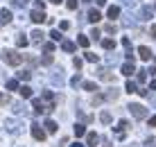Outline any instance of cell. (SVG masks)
Here are the masks:
<instances>
[{"instance_id":"cell-32","label":"cell","mask_w":156,"mask_h":147,"mask_svg":"<svg viewBox=\"0 0 156 147\" xmlns=\"http://www.w3.org/2000/svg\"><path fill=\"white\" fill-rule=\"evenodd\" d=\"M14 113H18V116H23V113H25V106L20 104V102H16V104H14Z\"/></svg>"},{"instance_id":"cell-44","label":"cell","mask_w":156,"mask_h":147,"mask_svg":"<svg viewBox=\"0 0 156 147\" xmlns=\"http://www.w3.org/2000/svg\"><path fill=\"white\" fill-rule=\"evenodd\" d=\"M102 100H104V95H95V97H93V104H100Z\"/></svg>"},{"instance_id":"cell-16","label":"cell","mask_w":156,"mask_h":147,"mask_svg":"<svg viewBox=\"0 0 156 147\" xmlns=\"http://www.w3.org/2000/svg\"><path fill=\"white\" fill-rule=\"evenodd\" d=\"M32 106H34V111H36V113L48 111V106H43V102H41V100H34V102H32Z\"/></svg>"},{"instance_id":"cell-51","label":"cell","mask_w":156,"mask_h":147,"mask_svg":"<svg viewBox=\"0 0 156 147\" xmlns=\"http://www.w3.org/2000/svg\"><path fill=\"white\" fill-rule=\"evenodd\" d=\"M95 2H98V7H104V2H106V0H95Z\"/></svg>"},{"instance_id":"cell-26","label":"cell","mask_w":156,"mask_h":147,"mask_svg":"<svg viewBox=\"0 0 156 147\" xmlns=\"http://www.w3.org/2000/svg\"><path fill=\"white\" fill-rule=\"evenodd\" d=\"M18 91H20V95H23L25 100H27V97H32V88H30V86H20Z\"/></svg>"},{"instance_id":"cell-34","label":"cell","mask_w":156,"mask_h":147,"mask_svg":"<svg viewBox=\"0 0 156 147\" xmlns=\"http://www.w3.org/2000/svg\"><path fill=\"white\" fill-rule=\"evenodd\" d=\"M147 81V70H140L138 73V84H145Z\"/></svg>"},{"instance_id":"cell-49","label":"cell","mask_w":156,"mask_h":147,"mask_svg":"<svg viewBox=\"0 0 156 147\" xmlns=\"http://www.w3.org/2000/svg\"><path fill=\"white\" fill-rule=\"evenodd\" d=\"M149 127H156V116H152V118H149Z\"/></svg>"},{"instance_id":"cell-14","label":"cell","mask_w":156,"mask_h":147,"mask_svg":"<svg viewBox=\"0 0 156 147\" xmlns=\"http://www.w3.org/2000/svg\"><path fill=\"white\" fill-rule=\"evenodd\" d=\"M27 43H30V39L25 34H18V39H16V45L18 48H27Z\"/></svg>"},{"instance_id":"cell-55","label":"cell","mask_w":156,"mask_h":147,"mask_svg":"<svg viewBox=\"0 0 156 147\" xmlns=\"http://www.w3.org/2000/svg\"><path fill=\"white\" fill-rule=\"evenodd\" d=\"M152 102H154V104H156V95H154V97H152Z\"/></svg>"},{"instance_id":"cell-42","label":"cell","mask_w":156,"mask_h":147,"mask_svg":"<svg viewBox=\"0 0 156 147\" xmlns=\"http://www.w3.org/2000/svg\"><path fill=\"white\" fill-rule=\"evenodd\" d=\"M68 9H77V0H68Z\"/></svg>"},{"instance_id":"cell-38","label":"cell","mask_w":156,"mask_h":147,"mask_svg":"<svg viewBox=\"0 0 156 147\" xmlns=\"http://www.w3.org/2000/svg\"><path fill=\"white\" fill-rule=\"evenodd\" d=\"M12 2L16 5V7H25V5H27L30 0H12Z\"/></svg>"},{"instance_id":"cell-27","label":"cell","mask_w":156,"mask_h":147,"mask_svg":"<svg viewBox=\"0 0 156 147\" xmlns=\"http://www.w3.org/2000/svg\"><path fill=\"white\" fill-rule=\"evenodd\" d=\"M84 57H86V59H88V61H90V63H98V61H100V57H98V54H95V52H86V54H84Z\"/></svg>"},{"instance_id":"cell-1","label":"cell","mask_w":156,"mask_h":147,"mask_svg":"<svg viewBox=\"0 0 156 147\" xmlns=\"http://www.w3.org/2000/svg\"><path fill=\"white\" fill-rule=\"evenodd\" d=\"M2 61L7 66H18L23 61V54H18L16 50H2Z\"/></svg>"},{"instance_id":"cell-22","label":"cell","mask_w":156,"mask_h":147,"mask_svg":"<svg viewBox=\"0 0 156 147\" xmlns=\"http://www.w3.org/2000/svg\"><path fill=\"white\" fill-rule=\"evenodd\" d=\"M84 91L93 93V91H98V84H95V81H84Z\"/></svg>"},{"instance_id":"cell-46","label":"cell","mask_w":156,"mask_h":147,"mask_svg":"<svg viewBox=\"0 0 156 147\" xmlns=\"http://www.w3.org/2000/svg\"><path fill=\"white\" fill-rule=\"evenodd\" d=\"M0 102H2V104H9V97H7V95H2V93H0Z\"/></svg>"},{"instance_id":"cell-4","label":"cell","mask_w":156,"mask_h":147,"mask_svg":"<svg viewBox=\"0 0 156 147\" xmlns=\"http://www.w3.org/2000/svg\"><path fill=\"white\" fill-rule=\"evenodd\" d=\"M30 18H32V23H45L48 16L43 14V9H34V12L30 14Z\"/></svg>"},{"instance_id":"cell-43","label":"cell","mask_w":156,"mask_h":147,"mask_svg":"<svg viewBox=\"0 0 156 147\" xmlns=\"http://www.w3.org/2000/svg\"><path fill=\"white\" fill-rule=\"evenodd\" d=\"M34 7H36V9H43V7H45V2H43V0H36Z\"/></svg>"},{"instance_id":"cell-2","label":"cell","mask_w":156,"mask_h":147,"mask_svg":"<svg viewBox=\"0 0 156 147\" xmlns=\"http://www.w3.org/2000/svg\"><path fill=\"white\" fill-rule=\"evenodd\" d=\"M129 111H131V116L136 118V120H145V118L149 116V111H147V106H143V104H138V102H133V104H129L127 106Z\"/></svg>"},{"instance_id":"cell-5","label":"cell","mask_w":156,"mask_h":147,"mask_svg":"<svg viewBox=\"0 0 156 147\" xmlns=\"http://www.w3.org/2000/svg\"><path fill=\"white\" fill-rule=\"evenodd\" d=\"M32 136L36 140H45V129H41L39 124H32Z\"/></svg>"},{"instance_id":"cell-33","label":"cell","mask_w":156,"mask_h":147,"mask_svg":"<svg viewBox=\"0 0 156 147\" xmlns=\"http://www.w3.org/2000/svg\"><path fill=\"white\" fill-rule=\"evenodd\" d=\"M43 52H50L52 54V52H55V43H52V41L50 43H43Z\"/></svg>"},{"instance_id":"cell-11","label":"cell","mask_w":156,"mask_h":147,"mask_svg":"<svg viewBox=\"0 0 156 147\" xmlns=\"http://www.w3.org/2000/svg\"><path fill=\"white\" fill-rule=\"evenodd\" d=\"M106 16H109V18H118V16H120V7H118V5L109 7V9H106Z\"/></svg>"},{"instance_id":"cell-19","label":"cell","mask_w":156,"mask_h":147,"mask_svg":"<svg viewBox=\"0 0 156 147\" xmlns=\"http://www.w3.org/2000/svg\"><path fill=\"white\" fill-rule=\"evenodd\" d=\"M88 43H90V39L86 34H79V39H77V45H82V48H88Z\"/></svg>"},{"instance_id":"cell-3","label":"cell","mask_w":156,"mask_h":147,"mask_svg":"<svg viewBox=\"0 0 156 147\" xmlns=\"http://www.w3.org/2000/svg\"><path fill=\"white\" fill-rule=\"evenodd\" d=\"M50 84L63 86V70H61V68H55V70L50 73Z\"/></svg>"},{"instance_id":"cell-36","label":"cell","mask_w":156,"mask_h":147,"mask_svg":"<svg viewBox=\"0 0 156 147\" xmlns=\"http://www.w3.org/2000/svg\"><path fill=\"white\" fill-rule=\"evenodd\" d=\"M125 25H129V27H133V25H136V20H133V16H125Z\"/></svg>"},{"instance_id":"cell-8","label":"cell","mask_w":156,"mask_h":147,"mask_svg":"<svg viewBox=\"0 0 156 147\" xmlns=\"http://www.w3.org/2000/svg\"><path fill=\"white\" fill-rule=\"evenodd\" d=\"M12 23V12L9 9H2L0 12V25H9Z\"/></svg>"},{"instance_id":"cell-24","label":"cell","mask_w":156,"mask_h":147,"mask_svg":"<svg viewBox=\"0 0 156 147\" xmlns=\"http://www.w3.org/2000/svg\"><path fill=\"white\" fill-rule=\"evenodd\" d=\"M86 143H88V145H90V147H93V145H95V143H98V134H95V131H90V134H88V136H86Z\"/></svg>"},{"instance_id":"cell-28","label":"cell","mask_w":156,"mask_h":147,"mask_svg":"<svg viewBox=\"0 0 156 147\" xmlns=\"http://www.w3.org/2000/svg\"><path fill=\"white\" fill-rule=\"evenodd\" d=\"M41 63H43V66H50V63H52V54L45 52V54H43V59H41Z\"/></svg>"},{"instance_id":"cell-47","label":"cell","mask_w":156,"mask_h":147,"mask_svg":"<svg viewBox=\"0 0 156 147\" xmlns=\"http://www.w3.org/2000/svg\"><path fill=\"white\" fill-rule=\"evenodd\" d=\"M61 30H70V23H68V20H61Z\"/></svg>"},{"instance_id":"cell-9","label":"cell","mask_w":156,"mask_h":147,"mask_svg":"<svg viewBox=\"0 0 156 147\" xmlns=\"http://www.w3.org/2000/svg\"><path fill=\"white\" fill-rule=\"evenodd\" d=\"M43 127H45V134H57V122L55 120H45V124H43Z\"/></svg>"},{"instance_id":"cell-35","label":"cell","mask_w":156,"mask_h":147,"mask_svg":"<svg viewBox=\"0 0 156 147\" xmlns=\"http://www.w3.org/2000/svg\"><path fill=\"white\" fill-rule=\"evenodd\" d=\"M104 97H106V100H118V91H115V88H111Z\"/></svg>"},{"instance_id":"cell-25","label":"cell","mask_w":156,"mask_h":147,"mask_svg":"<svg viewBox=\"0 0 156 147\" xmlns=\"http://www.w3.org/2000/svg\"><path fill=\"white\" fill-rule=\"evenodd\" d=\"M84 134H86V127H84V124H75V136H77V138H82Z\"/></svg>"},{"instance_id":"cell-48","label":"cell","mask_w":156,"mask_h":147,"mask_svg":"<svg viewBox=\"0 0 156 147\" xmlns=\"http://www.w3.org/2000/svg\"><path fill=\"white\" fill-rule=\"evenodd\" d=\"M149 34H152L154 39H156V25H152V27H149Z\"/></svg>"},{"instance_id":"cell-7","label":"cell","mask_w":156,"mask_h":147,"mask_svg":"<svg viewBox=\"0 0 156 147\" xmlns=\"http://www.w3.org/2000/svg\"><path fill=\"white\" fill-rule=\"evenodd\" d=\"M133 73H136V68H133V61H125V63H122V75H125V77H131Z\"/></svg>"},{"instance_id":"cell-53","label":"cell","mask_w":156,"mask_h":147,"mask_svg":"<svg viewBox=\"0 0 156 147\" xmlns=\"http://www.w3.org/2000/svg\"><path fill=\"white\" fill-rule=\"evenodd\" d=\"M147 73H152V75H156V66H154L152 70H147Z\"/></svg>"},{"instance_id":"cell-10","label":"cell","mask_w":156,"mask_h":147,"mask_svg":"<svg viewBox=\"0 0 156 147\" xmlns=\"http://www.w3.org/2000/svg\"><path fill=\"white\" fill-rule=\"evenodd\" d=\"M129 127H131V124H129L127 120H120V122L115 124V131H118V134H125V131H127Z\"/></svg>"},{"instance_id":"cell-56","label":"cell","mask_w":156,"mask_h":147,"mask_svg":"<svg viewBox=\"0 0 156 147\" xmlns=\"http://www.w3.org/2000/svg\"><path fill=\"white\" fill-rule=\"evenodd\" d=\"M84 2H90V0H84Z\"/></svg>"},{"instance_id":"cell-39","label":"cell","mask_w":156,"mask_h":147,"mask_svg":"<svg viewBox=\"0 0 156 147\" xmlns=\"http://www.w3.org/2000/svg\"><path fill=\"white\" fill-rule=\"evenodd\" d=\"M104 32H106V34H113V32H115V25H106Z\"/></svg>"},{"instance_id":"cell-45","label":"cell","mask_w":156,"mask_h":147,"mask_svg":"<svg viewBox=\"0 0 156 147\" xmlns=\"http://www.w3.org/2000/svg\"><path fill=\"white\" fill-rule=\"evenodd\" d=\"M122 2H125L127 7H136V0H122Z\"/></svg>"},{"instance_id":"cell-54","label":"cell","mask_w":156,"mask_h":147,"mask_svg":"<svg viewBox=\"0 0 156 147\" xmlns=\"http://www.w3.org/2000/svg\"><path fill=\"white\" fill-rule=\"evenodd\" d=\"M70 147H84L82 143H75V145H70Z\"/></svg>"},{"instance_id":"cell-18","label":"cell","mask_w":156,"mask_h":147,"mask_svg":"<svg viewBox=\"0 0 156 147\" xmlns=\"http://www.w3.org/2000/svg\"><path fill=\"white\" fill-rule=\"evenodd\" d=\"M140 16H143L140 20H149V18H152V9H149V7H140Z\"/></svg>"},{"instance_id":"cell-17","label":"cell","mask_w":156,"mask_h":147,"mask_svg":"<svg viewBox=\"0 0 156 147\" xmlns=\"http://www.w3.org/2000/svg\"><path fill=\"white\" fill-rule=\"evenodd\" d=\"M102 48H104V50H113V48H115V41H113V39H102Z\"/></svg>"},{"instance_id":"cell-52","label":"cell","mask_w":156,"mask_h":147,"mask_svg":"<svg viewBox=\"0 0 156 147\" xmlns=\"http://www.w3.org/2000/svg\"><path fill=\"white\" fill-rule=\"evenodd\" d=\"M50 2H52V5H61L63 0H50Z\"/></svg>"},{"instance_id":"cell-41","label":"cell","mask_w":156,"mask_h":147,"mask_svg":"<svg viewBox=\"0 0 156 147\" xmlns=\"http://www.w3.org/2000/svg\"><path fill=\"white\" fill-rule=\"evenodd\" d=\"M52 97H55V95H52V91H45V93H43V100H50L52 102Z\"/></svg>"},{"instance_id":"cell-12","label":"cell","mask_w":156,"mask_h":147,"mask_svg":"<svg viewBox=\"0 0 156 147\" xmlns=\"http://www.w3.org/2000/svg\"><path fill=\"white\" fill-rule=\"evenodd\" d=\"M43 36H45V34H43L41 30H34V32H32V43H43Z\"/></svg>"},{"instance_id":"cell-31","label":"cell","mask_w":156,"mask_h":147,"mask_svg":"<svg viewBox=\"0 0 156 147\" xmlns=\"http://www.w3.org/2000/svg\"><path fill=\"white\" fill-rule=\"evenodd\" d=\"M7 88L9 91H18V79H9L7 81Z\"/></svg>"},{"instance_id":"cell-20","label":"cell","mask_w":156,"mask_h":147,"mask_svg":"<svg viewBox=\"0 0 156 147\" xmlns=\"http://www.w3.org/2000/svg\"><path fill=\"white\" fill-rule=\"evenodd\" d=\"M100 120H102V124H111V120H113V118H111V113L102 111V113H100Z\"/></svg>"},{"instance_id":"cell-6","label":"cell","mask_w":156,"mask_h":147,"mask_svg":"<svg viewBox=\"0 0 156 147\" xmlns=\"http://www.w3.org/2000/svg\"><path fill=\"white\" fill-rule=\"evenodd\" d=\"M138 57H140L143 61H149V59H152V50H149L147 45H140L138 48Z\"/></svg>"},{"instance_id":"cell-40","label":"cell","mask_w":156,"mask_h":147,"mask_svg":"<svg viewBox=\"0 0 156 147\" xmlns=\"http://www.w3.org/2000/svg\"><path fill=\"white\" fill-rule=\"evenodd\" d=\"M73 66L79 70V68H82V59H79V57H77V59H73Z\"/></svg>"},{"instance_id":"cell-37","label":"cell","mask_w":156,"mask_h":147,"mask_svg":"<svg viewBox=\"0 0 156 147\" xmlns=\"http://www.w3.org/2000/svg\"><path fill=\"white\" fill-rule=\"evenodd\" d=\"M79 81H82V75H75V77L70 79V84L73 86H79Z\"/></svg>"},{"instance_id":"cell-13","label":"cell","mask_w":156,"mask_h":147,"mask_svg":"<svg viewBox=\"0 0 156 147\" xmlns=\"http://www.w3.org/2000/svg\"><path fill=\"white\" fill-rule=\"evenodd\" d=\"M100 18H102V14L98 12V9H90V12H88V20H90V23H98Z\"/></svg>"},{"instance_id":"cell-30","label":"cell","mask_w":156,"mask_h":147,"mask_svg":"<svg viewBox=\"0 0 156 147\" xmlns=\"http://www.w3.org/2000/svg\"><path fill=\"white\" fill-rule=\"evenodd\" d=\"M18 77L23 79V81H27V79L32 77V70H20V73H18Z\"/></svg>"},{"instance_id":"cell-29","label":"cell","mask_w":156,"mask_h":147,"mask_svg":"<svg viewBox=\"0 0 156 147\" xmlns=\"http://www.w3.org/2000/svg\"><path fill=\"white\" fill-rule=\"evenodd\" d=\"M50 39H52V41H61L63 36H61V32H59V30H52V32H50Z\"/></svg>"},{"instance_id":"cell-21","label":"cell","mask_w":156,"mask_h":147,"mask_svg":"<svg viewBox=\"0 0 156 147\" xmlns=\"http://www.w3.org/2000/svg\"><path fill=\"white\" fill-rule=\"evenodd\" d=\"M61 48H63L66 52H75V48H77V45H75L73 41H63V43H61Z\"/></svg>"},{"instance_id":"cell-50","label":"cell","mask_w":156,"mask_h":147,"mask_svg":"<svg viewBox=\"0 0 156 147\" xmlns=\"http://www.w3.org/2000/svg\"><path fill=\"white\" fill-rule=\"evenodd\" d=\"M149 88H152V91H156V79H152V81H149Z\"/></svg>"},{"instance_id":"cell-15","label":"cell","mask_w":156,"mask_h":147,"mask_svg":"<svg viewBox=\"0 0 156 147\" xmlns=\"http://www.w3.org/2000/svg\"><path fill=\"white\" fill-rule=\"evenodd\" d=\"M5 127H7L12 134H18V122H16V120H7V122H5Z\"/></svg>"},{"instance_id":"cell-23","label":"cell","mask_w":156,"mask_h":147,"mask_svg":"<svg viewBox=\"0 0 156 147\" xmlns=\"http://www.w3.org/2000/svg\"><path fill=\"white\" fill-rule=\"evenodd\" d=\"M125 91H127V93H136V91H138V84H136V81H127Z\"/></svg>"}]
</instances>
